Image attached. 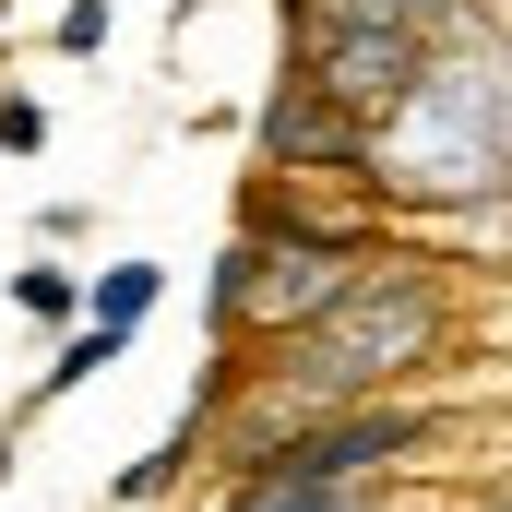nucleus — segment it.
I'll list each match as a JSON object with an SVG mask.
<instances>
[{"instance_id": "nucleus-8", "label": "nucleus", "mask_w": 512, "mask_h": 512, "mask_svg": "<svg viewBox=\"0 0 512 512\" xmlns=\"http://www.w3.org/2000/svg\"><path fill=\"white\" fill-rule=\"evenodd\" d=\"M191 12H203V0H179V24H191Z\"/></svg>"}, {"instance_id": "nucleus-3", "label": "nucleus", "mask_w": 512, "mask_h": 512, "mask_svg": "<svg viewBox=\"0 0 512 512\" xmlns=\"http://www.w3.org/2000/svg\"><path fill=\"white\" fill-rule=\"evenodd\" d=\"M167 298V262H108V274H84V322H120L143 334V310Z\"/></svg>"}, {"instance_id": "nucleus-1", "label": "nucleus", "mask_w": 512, "mask_h": 512, "mask_svg": "<svg viewBox=\"0 0 512 512\" xmlns=\"http://www.w3.org/2000/svg\"><path fill=\"white\" fill-rule=\"evenodd\" d=\"M429 346H441V274L370 251L310 322L274 334V370H227V393L274 382L286 417H322V405H370V393H393L405 370H429ZM251 441H262V429H251ZM227 453H239V441H227Z\"/></svg>"}, {"instance_id": "nucleus-7", "label": "nucleus", "mask_w": 512, "mask_h": 512, "mask_svg": "<svg viewBox=\"0 0 512 512\" xmlns=\"http://www.w3.org/2000/svg\"><path fill=\"white\" fill-rule=\"evenodd\" d=\"M48 143V108L36 96H0V155H36Z\"/></svg>"}, {"instance_id": "nucleus-4", "label": "nucleus", "mask_w": 512, "mask_h": 512, "mask_svg": "<svg viewBox=\"0 0 512 512\" xmlns=\"http://www.w3.org/2000/svg\"><path fill=\"white\" fill-rule=\"evenodd\" d=\"M120 322H84V334H60V358H48V370H36V405H60V393H84L96 382V370H120Z\"/></svg>"}, {"instance_id": "nucleus-2", "label": "nucleus", "mask_w": 512, "mask_h": 512, "mask_svg": "<svg viewBox=\"0 0 512 512\" xmlns=\"http://www.w3.org/2000/svg\"><path fill=\"white\" fill-rule=\"evenodd\" d=\"M298 24V60L286 72H310L322 96H346L358 120L382 131L405 108V84L429 72V24H393V12H286Z\"/></svg>"}, {"instance_id": "nucleus-6", "label": "nucleus", "mask_w": 512, "mask_h": 512, "mask_svg": "<svg viewBox=\"0 0 512 512\" xmlns=\"http://www.w3.org/2000/svg\"><path fill=\"white\" fill-rule=\"evenodd\" d=\"M108 24H120L108 0H60V24H48V48H60V60H96V48H108Z\"/></svg>"}, {"instance_id": "nucleus-5", "label": "nucleus", "mask_w": 512, "mask_h": 512, "mask_svg": "<svg viewBox=\"0 0 512 512\" xmlns=\"http://www.w3.org/2000/svg\"><path fill=\"white\" fill-rule=\"evenodd\" d=\"M12 310H24V322H84V274H72V262H24V274H12Z\"/></svg>"}]
</instances>
